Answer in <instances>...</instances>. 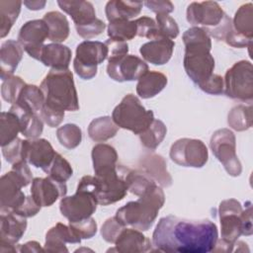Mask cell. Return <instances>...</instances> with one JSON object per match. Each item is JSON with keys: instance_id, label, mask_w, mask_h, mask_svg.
<instances>
[{"instance_id": "1", "label": "cell", "mask_w": 253, "mask_h": 253, "mask_svg": "<svg viewBox=\"0 0 253 253\" xmlns=\"http://www.w3.org/2000/svg\"><path fill=\"white\" fill-rule=\"evenodd\" d=\"M218 232L216 224L209 219H185L174 215L161 217L152 233V245L169 253L211 252Z\"/></svg>"}, {"instance_id": "2", "label": "cell", "mask_w": 253, "mask_h": 253, "mask_svg": "<svg viewBox=\"0 0 253 253\" xmlns=\"http://www.w3.org/2000/svg\"><path fill=\"white\" fill-rule=\"evenodd\" d=\"M182 40L185 44L184 69L199 87L213 74L214 58L211 53V37L203 28L192 27L184 32Z\"/></svg>"}, {"instance_id": "3", "label": "cell", "mask_w": 253, "mask_h": 253, "mask_svg": "<svg viewBox=\"0 0 253 253\" xmlns=\"http://www.w3.org/2000/svg\"><path fill=\"white\" fill-rule=\"evenodd\" d=\"M165 203V195L160 186L128 202L116 211V218L125 226H131L140 231L148 230L154 223L158 211Z\"/></svg>"}, {"instance_id": "4", "label": "cell", "mask_w": 253, "mask_h": 253, "mask_svg": "<svg viewBox=\"0 0 253 253\" xmlns=\"http://www.w3.org/2000/svg\"><path fill=\"white\" fill-rule=\"evenodd\" d=\"M40 87L44 96L45 106L63 112H75L79 110L73 74L69 69H50Z\"/></svg>"}, {"instance_id": "5", "label": "cell", "mask_w": 253, "mask_h": 253, "mask_svg": "<svg viewBox=\"0 0 253 253\" xmlns=\"http://www.w3.org/2000/svg\"><path fill=\"white\" fill-rule=\"evenodd\" d=\"M77 190L92 194L98 205L109 206L122 201L127 193L126 183L118 168L94 176H84L78 183Z\"/></svg>"}, {"instance_id": "6", "label": "cell", "mask_w": 253, "mask_h": 253, "mask_svg": "<svg viewBox=\"0 0 253 253\" xmlns=\"http://www.w3.org/2000/svg\"><path fill=\"white\" fill-rule=\"evenodd\" d=\"M112 119L119 127L139 135L151 125L154 114L146 110L135 95L127 94L114 109Z\"/></svg>"}, {"instance_id": "7", "label": "cell", "mask_w": 253, "mask_h": 253, "mask_svg": "<svg viewBox=\"0 0 253 253\" xmlns=\"http://www.w3.org/2000/svg\"><path fill=\"white\" fill-rule=\"evenodd\" d=\"M224 94L233 100L251 102L253 99V67L248 60L235 62L225 72Z\"/></svg>"}, {"instance_id": "8", "label": "cell", "mask_w": 253, "mask_h": 253, "mask_svg": "<svg viewBox=\"0 0 253 253\" xmlns=\"http://www.w3.org/2000/svg\"><path fill=\"white\" fill-rule=\"evenodd\" d=\"M108 57V47L105 42L84 41L76 47L73 67L76 74L85 80L92 79L97 74V67Z\"/></svg>"}, {"instance_id": "9", "label": "cell", "mask_w": 253, "mask_h": 253, "mask_svg": "<svg viewBox=\"0 0 253 253\" xmlns=\"http://www.w3.org/2000/svg\"><path fill=\"white\" fill-rule=\"evenodd\" d=\"M210 147L230 176L237 177L241 174V162L236 155V138L230 129L215 130L211 137Z\"/></svg>"}, {"instance_id": "10", "label": "cell", "mask_w": 253, "mask_h": 253, "mask_svg": "<svg viewBox=\"0 0 253 253\" xmlns=\"http://www.w3.org/2000/svg\"><path fill=\"white\" fill-rule=\"evenodd\" d=\"M171 160L183 167L202 168L209 159V152L206 144L195 138H180L176 140L169 152Z\"/></svg>"}, {"instance_id": "11", "label": "cell", "mask_w": 253, "mask_h": 253, "mask_svg": "<svg viewBox=\"0 0 253 253\" xmlns=\"http://www.w3.org/2000/svg\"><path fill=\"white\" fill-rule=\"evenodd\" d=\"M242 206L235 199L224 200L219 204L218 214L220 219L221 238L229 243H234L243 235Z\"/></svg>"}, {"instance_id": "12", "label": "cell", "mask_w": 253, "mask_h": 253, "mask_svg": "<svg viewBox=\"0 0 253 253\" xmlns=\"http://www.w3.org/2000/svg\"><path fill=\"white\" fill-rule=\"evenodd\" d=\"M97 205L98 203L92 194L76 190L74 195L65 196L60 200L59 210L69 222H75L90 217L96 211Z\"/></svg>"}, {"instance_id": "13", "label": "cell", "mask_w": 253, "mask_h": 253, "mask_svg": "<svg viewBox=\"0 0 253 253\" xmlns=\"http://www.w3.org/2000/svg\"><path fill=\"white\" fill-rule=\"evenodd\" d=\"M0 212V252H17L16 245L27 229V219L14 211Z\"/></svg>"}, {"instance_id": "14", "label": "cell", "mask_w": 253, "mask_h": 253, "mask_svg": "<svg viewBox=\"0 0 253 253\" xmlns=\"http://www.w3.org/2000/svg\"><path fill=\"white\" fill-rule=\"evenodd\" d=\"M224 16V11L214 1L192 2L186 12L187 21L194 27L201 25L206 32L217 27Z\"/></svg>"}, {"instance_id": "15", "label": "cell", "mask_w": 253, "mask_h": 253, "mask_svg": "<svg viewBox=\"0 0 253 253\" xmlns=\"http://www.w3.org/2000/svg\"><path fill=\"white\" fill-rule=\"evenodd\" d=\"M48 39V28L42 20H31L26 22L20 29L18 42L33 58L40 60L44 41Z\"/></svg>"}, {"instance_id": "16", "label": "cell", "mask_w": 253, "mask_h": 253, "mask_svg": "<svg viewBox=\"0 0 253 253\" xmlns=\"http://www.w3.org/2000/svg\"><path fill=\"white\" fill-rule=\"evenodd\" d=\"M148 71V65L138 56L126 54L117 59L108 60L107 73L118 82L138 80Z\"/></svg>"}, {"instance_id": "17", "label": "cell", "mask_w": 253, "mask_h": 253, "mask_svg": "<svg viewBox=\"0 0 253 253\" xmlns=\"http://www.w3.org/2000/svg\"><path fill=\"white\" fill-rule=\"evenodd\" d=\"M27 186L24 179L13 169L2 175L0 179V211H13L20 207L27 197L22 188Z\"/></svg>"}, {"instance_id": "18", "label": "cell", "mask_w": 253, "mask_h": 253, "mask_svg": "<svg viewBox=\"0 0 253 253\" xmlns=\"http://www.w3.org/2000/svg\"><path fill=\"white\" fill-rule=\"evenodd\" d=\"M67 187L65 183L57 182L50 177L34 178L31 186V196L41 207H50L59 198L65 197Z\"/></svg>"}, {"instance_id": "19", "label": "cell", "mask_w": 253, "mask_h": 253, "mask_svg": "<svg viewBox=\"0 0 253 253\" xmlns=\"http://www.w3.org/2000/svg\"><path fill=\"white\" fill-rule=\"evenodd\" d=\"M23 146L24 160L36 168H41L43 172L49 167L56 154L50 142L44 138L25 139Z\"/></svg>"}, {"instance_id": "20", "label": "cell", "mask_w": 253, "mask_h": 253, "mask_svg": "<svg viewBox=\"0 0 253 253\" xmlns=\"http://www.w3.org/2000/svg\"><path fill=\"white\" fill-rule=\"evenodd\" d=\"M138 169L150 177L161 188L172 185V177L167 170V163L163 156L156 153H145L138 161Z\"/></svg>"}, {"instance_id": "21", "label": "cell", "mask_w": 253, "mask_h": 253, "mask_svg": "<svg viewBox=\"0 0 253 253\" xmlns=\"http://www.w3.org/2000/svg\"><path fill=\"white\" fill-rule=\"evenodd\" d=\"M152 242L140 230L125 227L115 242V248L109 251L123 253H140L152 250Z\"/></svg>"}, {"instance_id": "22", "label": "cell", "mask_w": 253, "mask_h": 253, "mask_svg": "<svg viewBox=\"0 0 253 253\" xmlns=\"http://www.w3.org/2000/svg\"><path fill=\"white\" fill-rule=\"evenodd\" d=\"M174 46L175 42L172 40L159 38L143 43L139 52L145 61L154 65H163L170 60Z\"/></svg>"}, {"instance_id": "23", "label": "cell", "mask_w": 253, "mask_h": 253, "mask_svg": "<svg viewBox=\"0 0 253 253\" xmlns=\"http://www.w3.org/2000/svg\"><path fill=\"white\" fill-rule=\"evenodd\" d=\"M57 4L62 11L71 17L75 28L89 25L98 19L95 8L89 1L58 0Z\"/></svg>"}, {"instance_id": "24", "label": "cell", "mask_w": 253, "mask_h": 253, "mask_svg": "<svg viewBox=\"0 0 253 253\" xmlns=\"http://www.w3.org/2000/svg\"><path fill=\"white\" fill-rule=\"evenodd\" d=\"M81 240L73 233L69 224L65 225L57 222L47 230L45 234V243L43 246L46 252H68L66 243H80Z\"/></svg>"}, {"instance_id": "25", "label": "cell", "mask_w": 253, "mask_h": 253, "mask_svg": "<svg viewBox=\"0 0 253 253\" xmlns=\"http://www.w3.org/2000/svg\"><path fill=\"white\" fill-rule=\"evenodd\" d=\"M24 48L19 42L5 41L0 48V71L2 81L12 76L23 58Z\"/></svg>"}, {"instance_id": "26", "label": "cell", "mask_w": 253, "mask_h": 253, "mask_svg": "<svg viewBox=\"0 0 253 253\" xmlns=\"http://www.w3.org/2000/svg\"><path fill=\"white\" fill-rule=\"evenodd\" d=\"M71 55L72 51L67 45L53 42L43 45L40 61L51 69L65 70L68 69Z\"/></svg>"}, {"instance_id": "27", "label": "cell", "mask_w": 253, "mask_h": 253, "mask_svg": "<svg viewBox=\"0 0 253 253\" xmlns=\"http://www.w3.org/2000/svg\"><path fill=\"white\" fill-rule=\"evenodd\" d=\"M19 119L21 133L29 139L39 138L43 130V122L39 114L28 111L17 104H14L9 109Z\"/></svg>"}, {"instance_id": "28", "label": "cell", "mask_w": 253, "mask_h": 253, "mask_svg": "<svg viewBox=\"0 0 253 253\" xmlns=\"http://www.w3.org/2000/svg\"><path fill=\"white\" fill-rule=\"evenodd\" d=\"M91 155L95 175L118 168V153L110 144H96L92 148Z\"/></svg>"}, {"instance_id": "29", "label": "cell", "mask_w": 253, "mask_h": 253, "mask_svg": "<svg viewBox=\"0 0 253 253\" xmlns=\"http://www.w3.org/2000/svg\"><path fill=\"white\" fill-rule=\"evenodd\" d=\"M142 5V2L137 1L111 0L105 7L106 17L109 23L122 20L129 21L140 13Z\"/></svg>"}, {"instance_id": "30", "label": "cell", "mask_w": 253, "mask_h": 253, "mask_svg": "<svg viewBox=\"0 0 253 253\" xmlns=\"http://www.w3.org/2000/svg\"><path fill=\"white\" fill-rule=\"evenodd\" d=\"M119 170L126 183L127 191L137 197L144 195L157 186V184L150 177L139 169L132 170L119 165Z\"/></svg>"}, {"instance_id": "31", "label": "cell", "mask_w": 253, "mask_h": 253, "mask_svg": "<svg viewBox=\"0 0 253 253\" xmlns=\"http://www.w3.org/2000/svg\"><path fill=\"white\" fill-rule=\"evenodd\" d=\"M168 79L165 74L159 71H147L138 79L136 93L142 99L153 98L158 95L167 85Z\"/></svg>"}, {"instance_id": "32", "label": "cell", "mask_w": 253, "mask_h": 253, "mask_svg": "<svg viewBox=\"0 0 253 253\" xmlns=\"http://www.w3.org/2000/svg\"><path fill=\"white\" fill-rule=\"evenodd\" d=\"M42 20L48 28V40L54 43L64 42L70 32L69 24L66 16L58 11H50L44 14Z\"/></svg>"}, {"instance_id": "33", "label": "cell", "mask_w": 253, "mask_h": 253, "mask_svg": "<svg viewBox=\"0 0 253 253\" xmlns=\"http://www.w3.org/2000/svg\"><path fill=\"white\" fill-rule=\"evenodd\" d=\"M119 126L115 124L113 119L109 116L100 117L94 119L88 126V135L96 142H104L112 137H114Z\"/></svg>"}, {"instance_id": "34", "label": "cell", "mask_w": 253, "mask_h": 253, "mask_svg": "<svg viewBox=\"0 0 253 253\" xmlns=\"http://www.w3.org/2000/svg\"><path fill=\"white\" fill-rule=\"evenodd\" d=\"M16 104L28 111L40 115L44 105V96L41 87L27 84L22 90Z\"/></svg>"}, {"instance_id": "35", "label": "cell", "mask_w": 253, "mask_h": 253, "mask_svg": "<svg viewBox=\"0 0 253 253\" xmlns=\"http://www.w3.org/2000/svg\"><path fill=\"white\" fill-rule=\"evenodd\" d=\"M21 1L1 0L0 1V37L5 38L21 12Z\"/></svg>"}, {"instance_id": "36", "label": "cell", "mask_w": 253, "mask_h": 253, "mask_svg": "<svg viewBox=\"0 0 253 253\" xmlns=\"http://www.w3.org/2000/svg\"><path fill=\"white\" fill-rule=\"evenodd\" d=\"M232 27L238 34L253 39V4L251 2L237 9L232 20Z\"/></svg>"}, {"instance_id": "37", "label": "cell", "mask_w": 253, "mask_h": 253, "mask_svg": "<svg viewBox=\"0 0 253 253\" xmlns=\"http://www.w3.org/2000/svg\"><path fill=\"white\" fill-rule=\"evenodd\" d=\"M228 126L236 131H244L252 126V106L237 105L227 116Z\"/></svg>"}, {"instance_id": "38", "label": "cell", "mask_w": 253, "mask_h": 253, "mask_svg": "<svg viewBox=\"0 0 253 253\" xmlns=\"http://www.w3.org/2000/svg\"><path fill=\"white\" fill-rule=\"evenodd\" d=\"M19 132H21V128L18 117L10 110L2 112L0 117L1 146H5L15 140Z\"/></svg>"}, {"instance_id": "39", "label": "cell", "mask_w": 253, "mask_h": 253, "mask_svg": "<svg viewBox=\"0 0 253 253\" xmlns=\"http://www.w3.org/2000/svg\"><path fill=\"white\" fill-rule=\"evenodd\" d=\"M167 133V128L164 123L160 120L154 119L151 125L139 134V139L141 144L150 149L154 150L163 141Z\"/></svg>"}, {"instance_id": "40", "label": "cell", "mask_w": 253, "mask_h": 253, "mask_svg": "<svg viewBox=\"0 0 253 253\" xmlns=\"http://www.w3.org/2000/svg\"><path fill=\"white\" fill-rule=\"evenodd\" d=\"M136 24L134 21H114L108 26L109 39L115 41H129L136 36Z\"/></svg>"}, {"instance_id": "41", "label": "cell", "mask_w": 253, "mask_h": 253, "mask_svg": "<svg viewBox=\"0 0 253 253\" xmlns=\"http://www.w3.org/2000/svg\"><path fill=\"white\" fill-rule=\"evenodd\" d=\"M59 143L67 149L76 148L82 140V130L75 124H66L56 130Z\"/></svg>"}, {"instance_id": "42", "label": "cell", "mask_w": 253, "mask_h": 253, "mask_svg": "<svg viewBox=\"0 0 253 253\" xmlns=\"http://www.w3.org/2000/svg\"><path fill=\"white\" fill-rule=\"evenodd\" d=\"M44 173L57 182L65 183L72 176L73 169L70 163L62 155L56 152L51 164Z\"/></svg>"}, {"instance_id": "43", "label": "cell", "mask_w": 253, "mask_h": 253, "mask_svg": "<svg viewBox=\"0 0 253 253\" xmlns=\"http://www.w3.org/2000/svg\"><path fill=\"white\" fill-rule=\"evenodd\" d=\"M26 85V82L20 76L12 75L8 77L1 85V96L3 100L12 105L16 104Z\"/></svg>"}, {"instance_id": "44", "label": "cell", "mask_w": 253, "mask_h": 253, "mask_svg": "<svg viewBox=\"0 0 253 253\" xmlns=\"http://www.w3.org/2000/svg\"><path fill=\"white\" fill-rule=\"evenodd\" d=\"M157 39H175L179 35V27L176 21L168 14H156Z\"/></svg>"}, {"instance_id": "45", "label": "cell", "mask_w": 253, "mask_h": 253, "mask_svg": "<svg viewBox=\"0 0 253 253\" xmlns=\"http://www.w3.org/2000/svg\"><path fill=\"white\" fill-rule=\"evenodd\" d=\"M69 226L80 240L90 239L97 233V223L91 216L79 221L69 222Z\"/></svg>"}, {"instance_id": "46", "label": "cell", "mask_w": 253, "mask_h": 253, "mask_svg": "<svg viewBox=\"0 0 253 253\" xmlns=\"http://www.w3.org/2000/svg\"><path fill=\"white\" fill-rule=\"evenodd\" d=\"M23 139L17 137L15 140L10 142L9 144L2 147V154L5 160L10 164H15L24 160V146Z\"/></svg>"}, {"instance_id": "47", "label": "cell", "mask_w": 253, "mask_h": 253, "mask_svg": "<svg viewBox=\"0 0 253 253\" xmlns=\"http://www.w3.org/2000/svg\"><path fill=\"white\" fill-rule=\"evenodd\" d=\"M126 226L123 225L116 216L108 218L101 227V235L103 239L108 243H114L118 239L120 233Z\"/></svg>"}, {"instance_id": "48", "label": "cell", "mask_w": 253, "mask_h": 253, "mask_svg": "<svg viewBox=\"0 0 253 253\" xmlns=\"http://www.w3.org/2000/svg\"><path fill=\"white\" fill-rule=\"evenodd\" d=\"M136 24V36L146 38L149 40L157 39V25L156 22L147 16H142L134 20Z\"/></svg>"}, {"instance_id": "49", "label": "cell", "mask_w": 253, "mask_h": 253, "mask_svg": "<svg viewBox=\"0 0 253 253\" xmlns=\"http://www.w3.org/2000/svg\"><path fill=\"white\" fill-rule=\"evenodd\" d=\"M40 117L49 127H55L62 123L64 119V112L43 105L40 113Z\"/></svg>"}, {"instance_id": "50", "label": "cell", "mask_w": 253, "mask_h": 253, "mask_svg": "<svg viewBox=\"0 0 253 253\" xmlns=\"http://www.w3.org/2000/svg\"><path fill=\"white\" fill-rule=\"evenodd\" d=\"M75 29H76L77 34L81 38L90 40V39L95 38V37L99 36L100 34H102L104 32V30L106 29V24L102 20L97 19L95 22H93L89 25H86L83 27H78Z\"/></svg>"}, {"instance_id": "51", "label": "cell", "mask_w": 253, "mask_h": 253, "mask_svg": "<svg viewBox=\"0 0 253 253\" xmlns=\"http://www.w3.org/2000/svg\"><path fill=\"white\" fill-rule=\"evenodd\" d=\"M108 47V60H113L125 56L128 52V44L126 42L109 39L105 42Z\"/></svg>"}, {"instance_id": "52", "label": "cell", "mask_w": 253, "mask_h": 253, "mask_svg": "<svg viewBox=\"0 0 253 253\" xmlns=\"http://www.w3.org/2000/svg\"><path fill=\"white\" fill-rule=\"evenodd\" d=\"M199 88L211 95H220L224 90L223 78L220 75L213 73L206 82L200 85Z\"/></svg>"}, {"instance_id": "53", "label": "cell", "mask_w": 253, "mask_h": 253, "mask_svg": "<svg viewBox=\"0 0 253 253\" xmlns=\"http://www.w3.org/2000/svg\"><path fill=\"white\" fill-rule=\"evenodd\" d=\"M41 206H39L36 201L33 199L32 196H27L23 204L18 207L15 211H13L15 213L24 216V217H32L35 216L40 211H41Z\"/></svg>"}, {"instance_id": "54", "label": "cell", "mask_w": 253, "mask_h": 253, "mask_svg": "<svg viewBox=\"0 0 253 253\" xmlns=\"http://www.w3.org/2000/svg\"><path fill=\"white\" fill-rule=\"evenodd\" d=\"M143 4L155 14H169L174 11L173 3L168 0H150L145 1Z\"/></svg>"}, {"instance_id": "55", "label": "cell", "mask_w": 253, "mask_h": 253, "mask_svg": "<svg viewBox=\"0 0 253 253\" xmlns=\"http://www.w3.org/2000/svg\"><path fill=\"white\" fill-rule=\"evenodd\" d=\"M43 248L41 247V244L38 241H28L25 244L18 245V252H42Z\"/></svg>"}, {"instance_id": "56", "label": "cell", "mask_w": 253, "mask_h": 253, "mask_svg": "<svg viewBox=\"0 0 253 253\" xmlns=\"http://www.w3.org/2000/svg\"><path fill=\"white\" fill-rule=\"evenodd\" d=\"M23 3H24V5L29 10H33V11L43 9V7L46 4L45 1H39V0H36V1H24Z\"/></svg>"}]
</instances>
